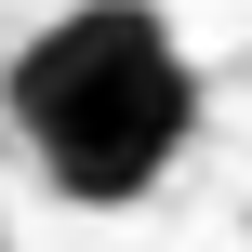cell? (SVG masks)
<instances>
[{
	"mask_svg": "<svg viewBox=\"0 0 252 252\" xmlns=\"http://www.w3.org/2000/svg\"><path fill=\"white\" fill-rule=\"evenodd\" d=\"M0 93H13L27 159H40L80 213L146 199V186L186 159V133H199V66H186V40H173L159 0H80V13H53V27L13 53Z\"/></svg>",
	"mask_w": 252,
	"mask_h": 252,
	"instance_id": "1",
	"label": "cell"
},
{
	"mask_svg": "<svg viewBox=\"0 0 252 252\" xmlns=\"http://www.w3.org/2000/svg\"><path fill=\"white\" fill-rule=\"evenodd\" d=\"M0 252H13V239H0Z\"/></svg>",
	"mask_w": 252,
	"mask_h": 252,
	"instance_id": "2",
	"label": "cell"
}]
</instances>
